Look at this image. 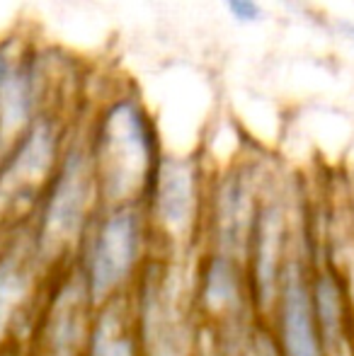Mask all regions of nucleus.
Returning a JSON list of instances; mask_svg holds the SVG:
<instances>
[{
  "instance_id": "nucleus-1",
  "label": "nucleus",
  "mask_w": 354,
  "mask_h": 356,
  "mask_svg": "<svg viewBox=\"0 0 354 356\" xmlns=\"http://www.w3.org/2000/svg\"><path fill=\"white\" fill-rule=\"evenodd\" d=\"M99 209L143 207L163 160L156 119L136 92H114L95 112L86 136Z\"/></svg>"
},
{
  "instance_id": "nucleus-2",
  "label": "nucleus",
  "mask_w": 354,
  "mask_h": 356,
  "mask_svg": "<svg viewBox=\"0 0 354 356\" xmlns=\"http://www.w3.org/2000/svg\"><path fill=\"white\" fill-rule=\"evenodd\" d=\"M97 211L99 189L88 141L86 136H71L51 182L37 204L34 248L39 257L61 254L76 240L86 238Z\"/></svg>"
},
{
  "instance_id": "nucleus-3",
  "label": "nucleus",
  "mask_w": 354,
  "mask_h": 356,
  "mask_svg": "<svg viewBox=\"0 0 354 356\" xmlns=\"http://www.w3.org/2000/svg\"><path fill=\"white\" fill-rule=\"evenodd\" d=\"M143 207L99 209L86 240L83 286L90 303H109L131 282L146 243Z\"/></svg>"
},
{
  "instance_id": "nucleus-4",
  "label": "nucleus",
  "mask_w": 354,
  "mask_h": 356,
  "mask_svg": "<svg viewBox=\"0 0 354 356\" xmlns=\"http://www.w3.org/2000/svg\"><path fill=\"white\" fill-rule=\"evenodd\" d=\"M68 127L58 112H47L0 155V216L37 207L49 187L63 150Z\"/></svg>"
},
{
  "instance_id": "nucleus-5",
  "label": "nucleus",
  "mask_w": 354,
  "mask_h": 356,
  "mask_svg": "<svg viewBox=\"0 0 354 356\" xmlns=\"http://www.w3.org/2000/svg\"><path fill=\"white\" fill-rule=\"evenodd\" d=\"M47 102L49 73L42 56L17 39L0 42V155L51 112Z\"/></svg>"
},
{
  "instance_id": "nucleus-6",
  "label": "nucleus",
  "mask_w": 354,
  "mask_h": 356,
  "mask_svg": "<svg viewBox=\"0 0 354 356\" xmlns=\"http://www.w3.org/2000/svg\"><path fill=\"white\" fill-rule=\"evenodd\" d=\"M202 209V168L192 155H163L143 202L146 218L170 238L192 230Z\"/></svg>"
},
{
  "instance_id": "nucleus-7",
  "label": "nucleus",
  "mask_w": 354,
  "mask_h": 356,
  "mask_svg": "<svg viewBox=\"0 0 354 356\" xmlns=\"http://www.w3.org/2000/svg\"><path fill=\"white\" fill-rule=\"evenodd\" d=\"M260 194L255 175L248 168H233L214 187L211 197V228L214 252L231 254L246 264L255 228Z\"/></svg>"
},
{
  "instance_id": "nucleus-8",
  "label": "nucleus",
  "mask_w": 354,
  "mask_h": 356,
  "mask_svg": "<svg viewBox=\"0 0 354 356\" xmlns=\"http://www.w3.org/2000/svg\"><path fill=\"white\" fill-rule=\"evenodd\" d=\"M277 344L282 356H328L313 308L311 277L301 259L289 257L277 293Z\"/></svg>"
},
{
  "instance_id": "nucleus-9",
  "label": "nucleus",
  "mask_w": 354,
  "mask_h": 356,
  "mask_svg": "<svg viewBox=\"0 0 354 356\" xmlns=\"http://www.w3.org/2000/svg\"><path fill=\"white\" fill-rule=\"evenodd\" d=\"M248 296H250V282L241 259L221 252L209 254L199 279V300L204 308L231 323L233 327L246 308Z\"/></svg>"
},
{
  "instance_id": "nucleus-10",
  "label": "nucleus",
  "mask_w": 354,
  "mask_h": 356,
  "mask_svg": "<svg viewBox=\"0 0 354 356\" xmlns=\"http://www.w3.org/2000/svg\"><path fill=\"white\" fill-rule=\"evenodd\" d=\"M37 248L27 252L15 245L0 254V342L22 315L37 277Z\"/></svg>"
},
{
  "instance_id": "nucleus-11",
  "label": "nucleus",
  "mask_w": 354,
  "mask_h": 356,
  "mask_svg": "<svg viewBox=\"0 0 354 356\" xmlns=\"http://www.w3.org/2000/svg\"><path fill=\"white\" fill-rule=\"evenodd\" d=\"M141 334L127 323V315L114 300L104 303L95 318L86 342V356H141Z\"/></svg>"
},
{
  "instance_id": "nucleus-12",
  "label": "nucleus",
  "mask_w": 354,
  "mask_h": 356,
  "mask_svg": "<svg viewBox=\"0 0 354 356\" xmlns=\"http://www.w3.org/2000/svg\"><path fill=\"white\" fill-rule=\"evenodd\" d=\"M231 332L236 334L231 344V356H282L277 337H272L267 330L233 325Z\"/></svg>"
},
{
  "instance_id": "nucleus-13",
  "label": "nucleus",
  "mask_w": 354,
  "mask_h": 356,
  "mask_svg": "<svg viewBox=\"0 0 354 356\" xmlns=\"http://www.w3.org/2000/svg\"><path fill=\"white\" fill-rule=\"evenodd\" d=\"M226 15L238 24H257L265 19V8L260 0H218Z\"/></svg>"
},
{
  "instance_id": "nucleus-14",
  "label": "nucleus",
  "mask_w": 354,
  "mask_h": 356,
  "mask_svg": "<svg viewBox=\"0 0 354 356\" xmlns=\"http://www.w3.org/2000/svg\"><path fill=\"white\" fill-rule=\"evenodd\" d=\"M335 27H337V32H340L342 39H347V42L354 44V19H340Z\"/></svg>"
},
{
  "instance_id": "nucleus-15",
  "label": "nucleus",
  "mask_w": 354,
  "mask_h": 356,
  "mask_svg": "<svg viewBox=\"0 0 354 356\" xmlns=\"http://www.w3.org/2000/svg\"><path fill=\"white\" fill-rule=\"evenodd\" d=\"M0 356H17V354L10 352V349H0Z\"/></svg>"
}]
</instances>
